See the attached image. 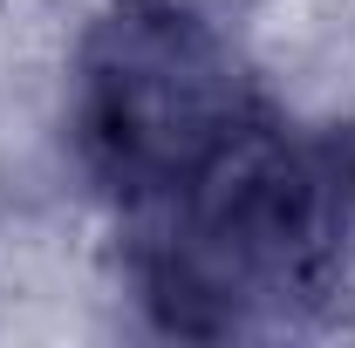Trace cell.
<instances>
[{
  "mask_svg": "<svg viewBox=\"0 0 355 348\" xmlns=\"http://www.w3.org/2000/svg\"><path fill=\"white\" fill-rule=\"evenodd\" d=\"M130 273L157 328L232 342L314 321L355 232L349 130L308 143L273 116H253L198 177L137 205Z\"/></svg>",
  "mask_w": 355,
  "mask_h": 348,
  "instance_id": "6da1fadb",
  "label": "cell"
},
{
  "mask_svg": "<svg viewBox=\"0 0 355 348\" xmlns=\"http://www.w3.org/2000/svg\"><path fill=\"white\" fill-rule=\"evenodd\" d=\"M260 116L239 55L191 0H110L76 55V143L116 198L150 205Z\"/></svg>",
  "mask_w": 355,
  "mask_h": 348,
  "instance_id": "7a4b0ae2",
  "label": "cell"
}]
</instances>
